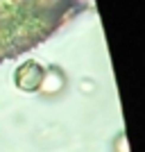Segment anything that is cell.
I'll return each mask as SVG.
<instances>
[{
	"instance_id": "cell-1",
	"label": "cell",
	"mask_w": 145,
	"mask_h": 152,
	"mask_svg": "<svg viewBox=\"0 0 145 152\" xmlns=\"http://www.w3.org/2000/svg\"><path fill=\"white\" fill-rule=\"evenodd\" d=\"M41 77H43V70L36 61H25L16 70V84H18L23 91H34L39 89L41 84Z\"/></svg>"
},
{
	"instance_id": "cell-2",
	"label": "cell",
	"mask_w": 145,
	"mask_h": 152,
	"mask_svg": "<svg viewBox=\"0 0 145 152\" xmlns=\"http://www.w3.org/2000/svg\"><path fill=\"white\" fill-rule=\"evenodd\" d=\"M39 89H41V93H45V95H55V93H59V91L63 89V75H61V70H59V68L45 70L43 77H41Z\"/></svg>"
}]
</instances>
